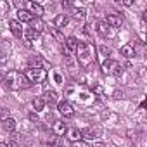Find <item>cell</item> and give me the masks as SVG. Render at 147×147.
I'll return each mask as SVG.
<instances>
[{
    "label": "cell",
    "instance_id": "obj_1",
    "mask_svg": "<svg viewBox=\"0 0 147 147\" xmlns=\"http://www.w3.org/2000/svg\"><path fill=\"white\" fill-rule=\"evenodd\" d=\"M4 83L9 90H26L31 87L30 80L21 71H9L7 75H4Z\"/></svg>",
    "mask_w": 147,
    "mask_h": 147
},
{
    "label": "cell",
    "instance_id": "obj_2",
    "mask_svg": "<svg viewBox=\"0 0 147 147\" xmlns=\"http://www.w3.org/2000/svg\"><path fill=\"white\" fill-rule=\"evenodd\" d=\"M94 47L83 43V42H78V47H76V57H78V64L82 67H88L92 62H94Z\"/></svg>",
    "mask_w": 147,
    "mask_h": 147
},
{
    "label": "cell",
    "instance_id": "obj_3",
    "mask_svg": "<svg viewBox=\"0 0 147 147\" xmlns=\"http://www.w3.org/2000/svg\"><path fill=\"white\" fill-rule=\"evenodd\" d=\"M24 75H26V78L30 80L31 85L33 83H43L47 80V71L43 67H28L24 71Z\"/></svg>",
    "mask_w": 147,
    "mask_h": 147
},
{
    "label": "cell",
    "instance_id": "obj_4",
    "mask_svg": "<svg viewBox=\"0 0 147 147\" xmlns=\"http://www.w3.org/2000/svg\"><path fill=\"white\" fill-rule=\"evenodd\" d=\"M102 73H106V75H114V76H121L123 75V66L118 62V61H104L102 62Z\"/></svg>",
    "mask_w": 147,
    "mask_h": 147
},
{
    "label": "cell",
    "instance_id": "obj_5",
    "mask_svg": "<svg viewBox=\"0 0 147 147\" xmlns=\"http://www.w3.org/2000/svg\"><path fill=\"white\" fill-rule=\"evenodd\" d=\"M57 111H59L64 118H73V116H75V109H73V106H71L67 100H59V102H57Z\"/></svg>",
    "mask_w": 147,
    "mask_h": 147
},
{
    "label": "cell",
    "instance_id": "obj_6",
    "mask_svg": "<svg viewBox=\"0 0 147 147\" xmlns=\"http://www.w3.org/2000/svg\"><path fill=\"white\" fill-rule=\"evenodd\" d=\"M100 131H102V128H100V126H95V128H85V130H82V137H83V138H85V142H87V140L97 138V137L100 135Z\"/></svg>",
    "mask_w": 147,
    "mask_h": 147
},
{
    "label": "cell",
    "instance_id": "obj_7",
    "mask_svg": "<svg viewBox=\"0 0 147 147\" xmlns=\"http://www.w3.org/2000/svg\"><path fill=\"white\" fill-rule=\"evenodd\" d=\"M104 23H106L109 28H121V24H123V18L118 16V14H109V16L106 18Z\"/></svg>",
    "mask_w": 147,
    "mask_h": 147
},
{
    "label": "cell",
    "instance_id": "obj_8",
    "mask_svg": "<svg viewBox=\"0 0 147 147\" xmlns=\"http://www.w3.org/2000/svg\"><path fill=\"white\" fill-rule=\"evenodd\" d=\"M64 47H66V54L71 55V54H75L76 52V47H78V40L75 36H67L64 40Z\"/></svg>",
    "mask_w": 147,
    "mask_h": 147
},
{
    "label": "cell",
    "instance_id": "obj_9",
    "mask_svg": "<svg viewBox=\"0 0 147 147\" xmlns=\"http://www.w3.org/2000/svg\"><path fill=\"white\" fill-rule=\"evenodd\" d=\"M52 131H54V135H55V137H62V135L67 131V126L64 125V121H62V119H55V121H54V125H52Z\"/></svg>",
    "mask_w": 147,
    "mask_h": 147
},
{
    "label": "cell",
    "instance_id": "obj_10",
    "mask_svg": "<svg viewBox=\"0 0 147 147\" xmlns=\"http://www.w3.org/2000/svg\"><path fill=\"white\" fill-rule=\"evenodd\" d=\"M28 11L31 12L33 18H38L40 19L43 16V7L40 4H36V2H28Z\"/></svg>",
    "mask_w": 147,
    "mask_h": 147
},
{
    "label": "cell",
    "instance_id": "obj_11",
    "mask_svg": "<svg viewBox=\"0 0 147 147\" xmlns=\"http://www.w3.org/2000/svg\"><path fill=\"white\" fill-rule=\"evenodd\" d=\"M67 23H69V18H67V14H57V16L54 18V26H55L57 30L64 28Z\"/></svg>",
    "mask_w": 147,
    "mask_h": 147
},
{
    "label": "cell",
    "instance_id": "obj_12",
    "mask_svg": "<svg viewBox=\"0 0 147 147\" xmlns=\"http://www.w3.org/2000/svg\"><path fill=\"white\" fill-rule=\"evenodd\" d=\"M43 64H45V61H43V57L42 55H31L30 59H28V66L30 67H43Z\"/></svg>",
    "mask_w": 147,
    "mask_h": 147
},
{
    "label": "cell",
    "instance_id": "obj_13",
    "mask_svg": "<svg viewBox=\"0 0 147 147\" xmlns=\"http://www.w3.org/2000/svg\"><path fill=\"white\" fill-rule=\"evenodd\" d=\"M18 19L23 21V23H31L35 18L31 16V12H30L28 9H19V11H18Z\"/></svg>",
    "mask_w": 147,
    "mask_h": 147
},
{
    "label": "cell",
    "instance_id": "obj_14",
    "mask_svg": "<svg viewBox=\"0 0 147 147\" xmlns=\"http://www.w3.org/2000/svg\"><path fill=\"white\" fill-rule=\"evenodd\" d=\"M9 28L14 33V36H18V38L23 36V24L19 21H9Z\"/></svg>",
    "mask_w": 147,
    "mask_h": 147
},
{
    "label": "cell",
    "instance_id": "obj_15",
    "mask_svg": "<svg viewBox=\"0 0 147 147\" xmlns=\"http://www.w3.org/2000/svg\"><path fill=\"white\" fill-rule=\"evenodd\" d=\"M119 52H121V55H123V57L131 59V57L135 55V47H133L131 43H126V45H123V47L119 49Z\"/></svg>",
    "mask_w": 147,
    "mask_h": 147
},
{
    "label": "cell",
    "instance_id": "obj_16",
    "mask_svg": "<svg viewBox=\"0 0 147 147\" xmlns=\"http://www.w3.org/2000/svg\"><path fill=\"white\" fill-rule=\"evenodd\" d=\"M30 24H31V28H30V30H33V31H35V33H38V35L45 30V23H43L42 19H38V18H35Z\"/></svg>",
    "mask_w": 147,
    "mask_h": 147
},
{
    "label": "cell",
    "instance_id": "obj_17",
    "mask_svg": "<svg viewBox=\"0 0 147 147\" xmlns=\"http://www.w3.org/2000/svg\"><path fill=\"white\" fill-rule=\"evenodd\" d=\"M97 33L102 36V38H106V36H111V28L104 23V21H100L99 24H97Z\"/></svg>",
    "mask_w": 147,
    "mask_h": 147
},
{
    "label": "cell",
    "instance_id": "obj_18",
    "mask_svg": "<svg viewBox=\"0 0 147 147\" xmlns=\"http://www.w3.org/2000/svg\"><path fill=\"white\" fill-rule=\"evenodd\" d=\"M66 133H67V138H69L71 142L82 140V130H78V128H71V130H67Z\"/></svg>",
    "mask_w": 147,
    "mask_h": 147
},
{
    "label": "cell",
    "instance_id": "obj_19",
    "mask_svg": "<svg viewBox=\"0 0 147 147\" xmlns=\"http://www.w3.org/2000/svg\"><path fill=\"white\" fill-rule=\"evenodd\" d=\"M43 100L49 102V104H55V102H59V100H57V94H55L54 90H47V92L43 94Z\"/></svg>",
    "mask_w": 147,
    "mask_h": 147
},
{
    "label": "cell",
    "instance_id": "obj_20",
    "mask_svg": "<svg viewBox=\"0 0 147 147\" xmlns=\"http://www.w3.org/2000/svg\"><path fill=\"white\" fill-rule=\"evenodd\" d=\"M33 107H35V111H43V107H45L43 97H35L33 99Z\"/></svg>",
    "mask_w": 147,
    "mask_h": 147
},
{
    "label": "cell",
    "instance_id": "obj_21",
    "mask_svg": "<svg viewBox=\"0 0 147 147\" xmlns=\"http://www.w3.org/2000/svg\"><path fill=\"white\" fill-rule=\"evenodd\" d=\"M9 11H11V4L7 0H0V16L9 14Z\"/></svg>",
    "mask_w": 147,
    "mask_h": 147
},
{
    "label": "cell",
    "instance_id": "obj_22",
    "mask_svg": "<svg viewBox=\"0 0 147 147\" xmlns=\"http://www.w3.org/2000/svg\"><path fill=\"white\" fill-rule=\"evenodd\" d=\"M4 128H5L7 131H14V130H16V119H12V118L5 119V121H4Z\"/></svg>",
    "mask_w": 147,
    "mask_h": 147
},
{
    "label": "cell",
    "instance_id": "obj_23",
    "mask_svg": "<svg viewBox=\"0 0 147 147\" xmlns=\"http://www.w3.org/2000/svg\"><path fill=\"white\" fill-rule=\"evenodd\" d=\"M71 16L75 18V19H83L87 16V12H85V9H73L71 11Z\"/></svg>",
    "mask_w": 147,
    "mask_h": 147
},
{
    "label": "cell",
    "instance_id": "obj_24",
    "mask_svg": "<svg viewBox=\"0 0 147 147\" xmlns=\"http://www.w3.org/2000/svg\"><path fill=\"white\" fill-rule=\"evenodd\" d=\"M92 92H94L95 95H99V97H104V95H106V92H104L102 85H94V87H92Z\"/></svg>",
    "mask_w": 147,
    "mask_h": 147
},
{
    "label": "cell",
    "instance_id": "obj_25",
    "mask_svg": "<svg viewBox=\"0 0 147 147\" xmlns=\"http://www.w3.org/2000/svg\"><path fill=\"white\" fill-rule=\"evenodd\" d=\"M50 31H52V35H54V36H55L59 42H62V43H64V40H66V38H64V35L61 33V30H57V28H52Z\"/></svg>",
    "mask_w": 147,
    "mask_h": 147
},
{
    "label": "cell",
    "instance_id": "obj_26",
    "mask_svg": "<svg viewBox=\"0 0 147 147\" xmlns=\"http://www.w3.org/2000/svg\"><path fill=\"white\" fill-rule=\"evenodd\" d=\"M11 116H9V109H5V107H0V121H5V119H9Z\"/></svg>",
    "mask_w": 147,
    "mask_h": 147
},
{
    "label": "cell",
    "instance_id": "obj_27",
    "mask_svg": "<svg viewBox=\"0 0 147 147\" xmlns=\"http://www.w3.org/2000/svg\"><path fill=\"white\" fill-rule=\"evenodd\" d=\"M71 147H90V145L85 140H76V142H71Z\"/></svg>",
    "mask_w": 147,
    "mask_h": 147
},
{
    "label": "cell",
    "instance_id": "obj_28",
    "mask_svg": "<svg viewBox=\"0 0 147 147\" xmlns=\"http://www.w3.org/2000/svg\"><path fill=\"white\" fill-rule=\"evenodd\" d=\"M7 61H9V55L5 52H0V66H4Z\"/></svg>",
    "mask_w": 147,
    "mask_h": 147
},
{
    "label": "cell",
    "instance_id": "obj_29",
    "mask_svg": "<svg viewBox=\"0 0 147 147\" xmlns=\"http://www.w3.org/2000/svg\"><path fill=\"white\" fill-rule=\"evenodd\" d=\"M99 52L106 55V54H111V49H107V47H99Z\"/></svg>",
    "mask_w": 147,
    "mask_h": 147
},
{
    "label": "cell",
    "instance_id": "obj_30",
    "mask_svg": "<svg viewBox=\"0 0 147 147\" xmlns=\"http://www.w3.org/2000/svg\"><path fill=\"white\" fill-rule=\"evenodd\" d=\"M121 4H123L125 7H131V5H133V0H123Z\"/></svg>",
    "mask_w": 147,
    "mask_h": 147
},
{
    "label": "cell",
    "instance_id": "obj_31",
    "mask_svg": "<svg viewBox=\"0 0 147 147\" xmlns=\"http://www.w3.org/2000/svg\"><path fill=\"white\" fill-rule=\"evenodd\" d=\"M30 119H31V121H38V114L31 113V114H30Z\"/></svg>",
    "mask_w": 147,
    "mask_h": 147
},
{
    "label": "cell",
    "instance_id": "obj_32",
    "mask_svg": "<svg viewBox=\"0 0 147 147\" xmlns=\"http://www.w3.org/2000/svg\"><path fill=\"white\" fill-rule=\"evenodd\" d=\"M123 97V92L119 90V92H114V99H121Z\"/></svg>",
    "mask_w": 147,
    "mask_h": 147
},
{
    "label": "cell",
    "instance_id": "obj_33",
    "mask_svg": "<svg viewBox=\"0 0 147 147\" xmlns=\"http://www.w3.org/2000/svg\"><path fill=\"white\" fill-rule=\"evenodd\" d=\"M7 147H19V145H18V142H14V140H11V142L7 144Z\"/></svg>",
    "mask_w": 147,
    "mask_h": 147
},
{
    "label": "cell",
    "instance_id": "obj_34",
    "mask_svg": "<svg viewBox=\"0 0 147 147\" xmlns=\"http://www.w3.org/2000/svg\"><path fill=\"white\" fill-rule=\"evenodd\" d=\"M55 82H57V83H61V82H62V78H61V75H55Z\"/></svg>",
    "mask_w": 147,
    "mask_h": 147
},
{
    "label": "cell",
    "instance_id": "obj_35",
    "mask_svg": "<svg viewBox=\"0 0 147 147\" xmlns=\"http://www.w3.org/2000/svg\"><path fill=\"white\" fill-rule=\"evenodd\" d=\"M0 82H4V75H2V71H0Z\"/></svg>",
    "mask_w": 147,
    "mask_h": 147
},
{
    "label": "cell",
    "instance_id": "obj_36",
    "mask_svg": "<svg viewBox=\"0 0 147 147\" xmlns=\"http://www.w3.org/2000/svg\"><path fill=\"white\" fill-rule=\"evenodd\" d=\"M0 147H7V144H4V142H0Z\"/></svg>",
    "mask_w": 147,
    "mask_h": 147
},
{
    "label": "cell",
    "instance_id": "obj_37",
    "mask_svg": "<svg viewBox=\"0 0 147 147\" xmlns=\"http://www.w3.org/2000/svg\"><path fill=\"white\" fill-rule=\"evenodd\" d=\"M95 147H104V145H102V144H97V145H95Z\"/></svg>",
    "mask_w": 147,
    "mask_h": 147
},
{
    "label": "cell",
    "instance_id": "obj_38",
    "mask_svg": "<svg viewBox=\"0 0 147 147\" xmlns=\"http://www.w3.org/2000/svg\"><path fill=\"white\" fill-rule=\"evenodd\" d=\"M55 147H61V145H55Z\"/></svg>",
    "mask_w": 147,
    "mask_h": 147
}]
</instances>
